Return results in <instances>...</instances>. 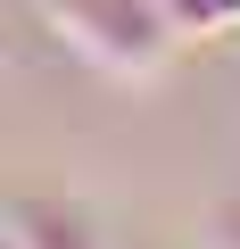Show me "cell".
<instances>
[{
  "instance_id": "1",
  "label": "cell",
  "mask_w": 240,
  "mask_h": 249,
  "mask_svg": "<svg viewBox=\"0 0 240 249\" xmlns=\"http://www.w3.org/2000/svg\"><path fill=\"white\" fill-rule=\"evenodd\" d=\"M42 9H50V17H58V34H66L83 58H99L108 75L149 83V75L166 67L174 25L158 17V0H42Z\"/></svg>"
},
{
  "instance_id": "2",
  "label": "cell",
  "mask_w": 240,
  "mask_h": 249,
  "mask_svg": "<svg viewBox=\"0 0 240 249\" xmlns=\"http://www.w3.org/2000/svg\"><path fill=\"white\" fill-rule=\"evenodd\" d=\"M9 249H99L91 224L58 199H17L9 208Z\"/></svg>"
}]
</instances>
